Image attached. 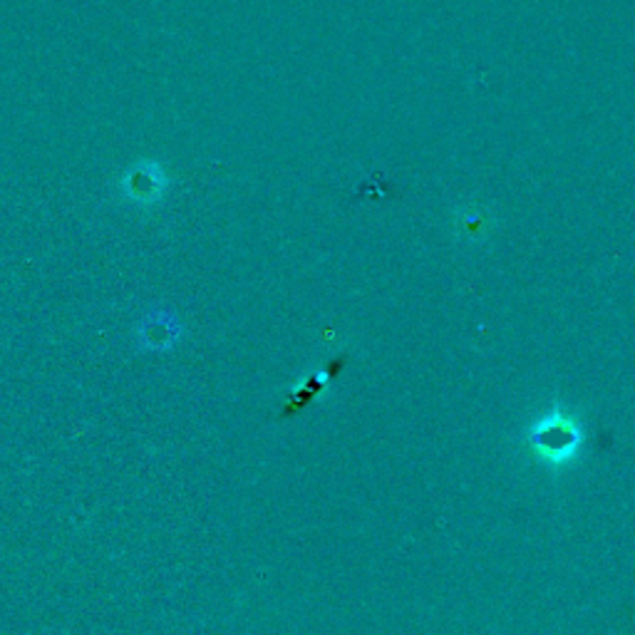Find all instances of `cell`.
Instances as JSON below:
<instances>
[{"instance_id":"cell-1","label":"cell","mask_w":635,"mask_h":635,"mask_svg":"<svg viewBox=\"0 0 635 635\" xmlns=\"http://www.w3.org/2000/svg\"><path fill=\"white\" fill-rule=\"evenodd\" d=\"M526 440L544 462L566 464L583 447V427L569 412L551 410L531 425Z\"/></svg>"}]
</instances>
